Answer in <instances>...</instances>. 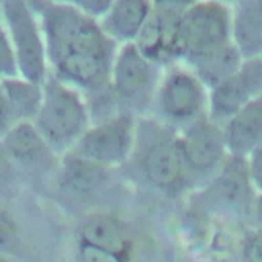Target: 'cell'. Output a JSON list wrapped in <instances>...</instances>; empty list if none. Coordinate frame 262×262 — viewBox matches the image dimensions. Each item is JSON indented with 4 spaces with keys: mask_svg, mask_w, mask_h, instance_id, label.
<instances>
[{
    "mask_svg": "<svg viewBox=\"0 0 262 262\" xmlns=\"http://www.w3.org/2000/svg\"><path fill=\"white\" fill-rule=\"evenodd\" d=\"M38 18L49 74L87 97L110 86L120 45L99 20L60 0H28Z\"/></svg>",
    "mask_w": 262,
    "mask_h": 262,
    "instance_id": "1",
    "label": "cell"
},
{
    "mask_svg": "<svg viewBox=\"0 0 262 262\" xmlns=\"http://www.w3.org/2000/svg\"><path fill=\"white\" fill-rule=\"evenodd\" d=\"M42 90L41 105L33 124L54 151L73 149L90 127L84 95L50 74Z\"/></svg>",
    "mask_w": 262,
    "mask_h": 262,
    "instance_id": "2",
    "label": "cell"
},
{
    "mask_svg": "<svg viewBox=\"0 0 262 262\" xmlns=\"http://www.w3.org/2000/svg\"><path fill=\"white\" fill-rule=\"evenodd\" d=\"M232 42L230 5L199 0L180 14L178 61L194 67Z\"/></svg>",
    "mask_w": 262,
    "mask_h": 262,
    "instance_id": "3",
    "label": "cell"
},
{
    "mask_svg": "<svg viewBox=\"0 0 262 262\" xmlns=\"http://www.w3.org/2000/svg\"><path fill=\"white\" fill-rule=\"evenodd\" d=\"M209 90L183 62L164 69L150 116L179 130L208 116Z\"/></svg>",
    "mask_w": 262,
    "mask_h": 262,
    "instance_id": "4",
    "label": "cell"
},
{
    "mask_svg": "<svg viewBox=\"0 0 262 262\" xmlns=\"http://www.w3.org/2000/svg\"><path fill=\"white\" fill-rule=\"evenodd\" d=\"M164 69L147 59L134 43L120 45L110 85L126 113L150 116Z\"/></svg>",
    "mask_w": 262,
    "mask_h": 262,
    "instance_id": "5",
    "label": "cell"
},
{
    "mask_svg": "<svg viewBox=\"0 0 262 262\" xmlns=\"http://www.w3.org/2000/svg\"><path fill=\"white\" fill-rule=\"evenodd\" d=\"M1 31L17 59L19 77L43 85L49 75L42 31L28 0H1Z\"/></svg>",
    "mask_w": 262,
    "mask_h": 262,
    "instance_id": "6",
    "label": "cell"
},
{
    "mask_svg": "<svg viewBox=\"0 0 262 262\" xmlns=\"http://www.w3.org/2000/svg\"><path fill=\"white\" fill-rule=\"evenodd\" d=\"M136 120L134 115L124 113L90 125L73 150L102 166L118 163L133 148Z\"/></svg>",
    "mask_w": 262,
    "mask_h": 262,
    "instance_id": "7",
    "label": "cell"
},
{
    "mask_svg": "<svg viewBox=\"0 0 262 262\" xmlns=\"http://www.w3.org/2000/svg\"><path fill=\"white\" fill-rule=\"evenodd\" d=\"M262 93V57L244 59L238 71L209 91L208 117L223 126Z\"/></svg>",
    "mask_w": 262,
    "mask_h": 262,
    "instance_id": "8",
    "label": "cell"
},
{
    "mask_svg": "<svg viewBox=\"0 0 262 262\" xmlns=\"http://www.w3.org/2000/svg\"><path fill=\"white\" fill-rule=\"evenodd\" d=\"M178 140L184 164L196 171L214 169L227 150L222 126L208 116L179 129Z\"/></svg>",
    "mask_w": 262,
    "mask_h": 262,
    "instance_id": "9",
    "label": "cell"
},
{
    "mask_svg": "<svg viewBox=\"0 0 262 262\" xmlns=\"http://www.w3.org/2000/svg\"><path fill=\"white\" fill-rule=\"evenodd\" d=\"M181 12L154 5L148 19L134 42L147 59L163 68L179 62L177 35Z\"/></svg>",
    "mask_w": 262,
    "mask_h": 262,
    "instance_id": "10",
    "label": "cell"
},
{
    "mask_svg": "<svg viewBox=\"0 0 262 262\" xmlns=\"http://www.w3.org/2000/svg\"><path fill=\"white\" fill-rule=\"evenodd\" d=\"M42 85L21 77L1 79V135L24 122H33L42 101Z\"/></svg>",
    "mask_w": 262,
    "mask_h": 262,
    "instance_id": "11",
    "label": "cell"
},
{
    "mask_svg": "<svg viewBox=\"0 0 262 262\" xmlns=\"http://www.w3.org/2000/svg\"><path fill=\"white\" fill-rule=\"evenodd\" d=\"M152 8V0H114L98 20L103 31L119 45L134 43Z\"/></svg>",
    "mask_w": 262,
    "mask_h": 262,
    "instance_id": "12",
    "label": "cell"
},
{
    "mask_svg": "<svg viewBox=\"0 0 262 262\" xmlns=\"http://www.w3.org/2000/svg\"><path fill=\"white\" fill-rule=\"evenodd\" d=\"M222 128L231 156L245 158L262 146V93L238 111Z\"/></svg>",
    "mask_w": 262,
    "mask_h": 262,
    "instance_id": "13",
    "label": "cell"
},
{
    "mask_svg": "<svg viewBox=\"0 0 262 262\" xmlns=\"http://www.w3.org/2000/svg\"><path fill=\"white\" fill-rule=\"evenodd\" d=\"M231 8V40L244 59L262 57V0H238Z\"/></svg>",
    "mask_w": 262,
    "mask_h": 262,
    "instance_id": "14",
    "label": "cell"
},
{
    "mask_svg": "<svg viewBox=\"0 0 262 262\" xmlns=\"http://www.w3.org/2000/svg\"><path fill=\"white\" fill-rule=\"evenodd\" d=\"M3 152L25 166L45 164L54 151L39 133L33 122L15 125L1 135Z\"/></svg>",
    "mask_w": 262,
    "mask_h": 262,
    "instance_id": "15",
    "label": "cell"
},
{
    "mask_svg": "<svg viewBox=\"0 0 262 262\" xmlns=\"http://www.w3.org/2000/svg\"><path fill=\"white\" fill-rule=\"evenodd\" d=\"M243 61L241 52L233 42H230L216 53L190 68L210 91L234 75Z\"/></svg>",
    "mask_w": 262,
    "mask_h": 262,
    "instance_id": "16",
    "label": "cell"
},
{
    "mask_svg": "<svg viewBox=\"0 0 262 262\" xmlns=\"http://www.w3.org/2000/svg\"><path fill=\"white\" fill-rule=\"evenodd\" d=\"M104 178L103 166L76 154L63 170L66 185L75 192H88L97 187Z\"/></svg>",
    "mask_w": 262,
    "mask_h": 262,
    "instance_id": "17",
    "label": "cell"
},
{
    "mask_svg": "<svg viewBox=\"0 0 262 262\" xmlns=\"http://www.w3.org/2000/svg\"><path fill=\"white\" fill-rule=\"evenodd\" d=\"M83 236L87 244L119 254L124 249L123 237L116 224L104 217L89 220L83 228Z\"/></svg>",
    "mask_w": 262,
    "mask_h": 262,
    "instance_id": "18",
    "label": "cell"
},
{
    "mask_svg": "<svg viewBox=\"0 0 262 262\" xmlns=\"http://www.w3.org/2000/svg\"><path fill=\"white\" fill-rule=\"evenodd\" d=\"M1 79L19 77L17 59L14 50L5 35L1 31Z\"/></svg>",
    "mask_w": 262,
    "mask_h": 262,
    "instance_id": "19",
    "label": "cell"
},
{
    "mask_svg": "<svg viewBox=\"0 0 262 262\" xmlns=\"http://www.w3.org/2000/svg\"><path fill=\"white\" fill-rule=\"evenodd\" d=\"M60 1L70 3L71 5L87 13L88 15L99 19L108 10L114 0H60Z\"/></svg>",
    "mask_w": 262,
    "mask_h": 262,
    "instance_id": "20",
    "label": "cell"
},
{
    "mask_svg": "<svg viewBox=\"0 0 262 262\" xmlns=\"http://www.w3.org/2000/svg\"><path fill=\"white\" fill-rule=\"evenodd\" d=\"M84 262H120L116 254L92 245H85L81 250Z\"/></svg>",
    "mask_w": 262,
    "mask_h": 262,
    "instance_id": "21",
    "label": "cell"
},
{
    "mask_svg": "<svg viewBox=\"0 0 262 262\" xmlns=\"http://www.w3.org/2000/svg\"><path fill=\"white\" fill-rule=\"evenodd\" d=\"M249 174L255 184L262 189V146L257 147L249 155Z\"/></svg>",
    "mask_w": 262,
    "mask_h": 262,
    "instance_id": "22",
    "label": "cell"
},
{
    "mask_svg": "<svg viewBox=\"0 0 262 262\" xmlns=\"http://www.w3.org/2000/svg\"><path fill=\"white\" fill-rule=\"evenodd\" d=\"M248 262H262V230L256 232L246 247Z\"/></svg>",
    "mask_w": 262,
    "mask_h": 262,
    "instance_id": "23",
    "label": "cell"
},
{
    "mask_svg": "<svg viewBox=\"0 0 262 262\" xmlns=\"http://www.w3.org/2000/svg\"><path fill=\"white\" fill-rule=\"evenodd\" d=\"M199 0H152L154 5L165 7V8H171L178 11H183L189 6L193 5Z\"/></svg>",
    "mask_w": 262,
    "mask_h": 262,
    "instance_id": "24",
    "label": "cell"
},
{
    "mask_svg": "<svg viewBox=\"0 0 262 262\" xmlns=\"http://www.w3.org/2000/svg\"><path fill=\"white\" fill-rule=\"evenodd\" d=\"M257 208H258V213H259V216H260V217H261V219H262V196L260 198V200H259V202H258Z\"/></svg>",
    "mask_w": 262,
    "mask_h": 262,
    "instance_id": "25",
    "label": "cell"
},
{
    "mask_svg": "<svg viewBox=\"0 0 262 262\" xmlns=\"http://www.w3.org/2000/svg\"><path fill=\"white\" fill-rule=\"evenodd\" d=\"M216 1H219V2H222V3H225L227 5H232L233 3H235L236 1L238 0H216Z\"/></svg>",
    "mask_w": 262,
    "mask_h": 262,
    "instance_id": "26",
    "label": "cell"
}]
</instances>
